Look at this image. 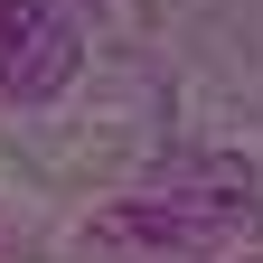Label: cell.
I'll return each mask as SVG.
<instances>
[{
    "label": "cell",
    "mask_w": 263,
    "mask_h": 263,
    "mask_svg": "<svg viewBox=\"0 0 263 263\" xmlns=\"http://www.w3.org/2000/svg\"><path fill=\"white\" fill-rule=\"evenodd\" d=\"M76 76V19L57 0H0V94L47 104Z\"/></svg>",
    "instance_id": "1"
}]
</instances>
